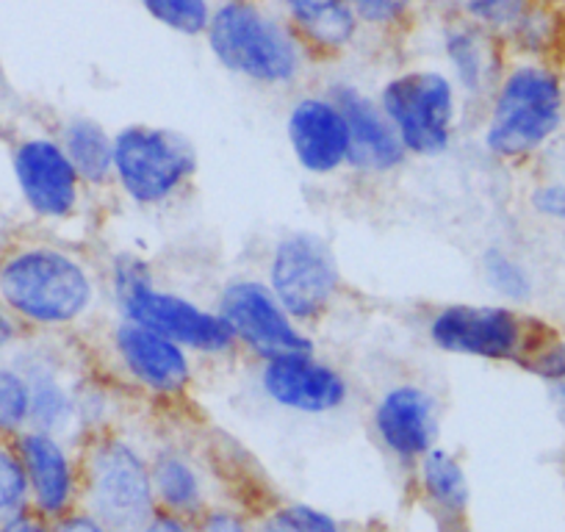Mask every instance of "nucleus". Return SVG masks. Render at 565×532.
Segmentation results:
<instances>
[{
	"mask_svg": "<svg viewBox=\"0 0 565 532\" xmlns=\"http://www.w3.org/2000/svg\"><path fill=\"white\" fill-rule=\"evenodd\" d=\"M521 369H526V372H532L537 380L546 383L554 414H557V422L565 430V339L546 330Z\"/></svg>",
	"mask_w": 565,
	"mask_h": 532,
	"instance_id": "29",
	"label": "nucleus"
},
{
	"mask_svg": "<svg viewBox=\"0 0 565 532\" xmlns=\"http://www.w3.org/2000/svg\"><path fill=\"white\" fill-rule=\"evenodd\" d=\"M203 40L227 73L258 89H291L317 64L295 29L264 0H220Z\"/></svg>",
	"mask_w": 565,
	"mask_h": 532,
	"instance_id": "3",
	"label": "nucleus"
},
{
	"mask_svg": "<svg viewBox=\"0 0 565 532\" xmlns=\"http://www.w3.org/2000/svg\"><path fill=\"white\" fill-rule=\"evenodd\" d=\"M532 7H535V0H447L444 12L458 14L504 42V36L521 23V18Z\"/></svg>",
	"mask_w": 565,
	"mask_h": 532,
	"instance_id": "27",
	"label": "nucleus"
},
{
	"mask_svg": "<svg viewBox=\"0 0 565 532\" xmlns=\"http://www.w3.org/2000/svg\"><path fill=\"white\" fill-rule=\"evenodd\" d=\"M20 458L29 477L31 510L42 519L56 521L81 504L78 453L64 438L40 430H25L18 438Z\"/></svg>",
	"mask_w": 565,
	"mask_h": 532,
	"instance_id": "18",
	"label": "nucleus"
},
{
	"mask_svg": "<svg viewBox=\"0 0 565 532\" xmlns=\"http://www.w3.org/2000/svg\"><path fill=\"white\" fill-rule=\"evenodd\" d=\"M266 513L289 532H347L333 513L308 502H280Z\"/></svg>",
	"mask_w": 565,
	"mask_h": 532,
	"instance_id": "31",
	"label": "nucleus"
},
{
	"mask_svg": "<svg viewBox=\"0 0 565 532\" xmlns=\"http://www.w3.org/2000/svg\"><path fill=\"white\" fill-rule=\"evenodd\" d=\"M532 214L552 225H565V181H541L530 189Z\"/></svg>",
	"mask_w": 565,
	"mask_h": 532,
	"instance_id": "32",
	"label": "nucleus"
},
{
	"mask_svg": "<svg viewBox=\"0 0 565 532\" xmlns=\"http://www.w3.org/2000/svg\"><path fill=\"white\" fill-rule=\"evenodd\" d=\"M194 532H253V521L236 508L211 504L194 519Z\"/></svg>",
	"mask_w": 565,
	"mask_h": 532,
	"instance_id": "33",
	"label": "nucleus"
},
{
	"mask_svg": "<svg viewBox=\"0 0 565 532\" xmlns=\"http://www.w3.org/2000/svg\"><path fill=\"white\" fill-rule=\"evenodd\" d=\"M216 311L231 328L238 350L258 358V363L286 355V352H317L313 336L289 317V311L271 295L266 280H227L216 300Z\"/></svg>",
	"mask_w": 565,
	"mask_h": 532,
	"instance_id": "11",
	"label": "nucleus"
},
{
	"mask_svg": "<svg viewBox=\"0 0 565 532\" xmlns=\"http://www.w3.org/2000/svg\"><path fill=\"white\" fill-rule=\"evenodd\" d=\"M280 18L295 29L313 62H333L363 40L350 0H275Z\"/></svg>",
	"mask_w": 565,
	"mask_h": 532,
	"instance_id": "20",
	"label": "nucleus"
},
{
	"mask_svg": "<svg viewBox=\"0 0 565 532\" xmlns=\"http://www.w3.org/2000/svg\"><path fill=\"white\" fill-rule=\"evenodd\" d=\"M0 84H3V62H0Z\"/></svg>",
	"mask_w": 565,
	"mask_h": 532,
	"instance_id": "41",
	"label": "nucleus"
},
{
	"mask_svg": "<svg viewBox=\"0 0 565 532\" xmlns=\"http://www.w3.org/2000/svg\"><path fill=\"white\" fill-rule=\"evenodd\" d=\"M266 286L302 328L330 317L344 291L333 247L313 231H291L271 244Z\"/></svg>",
	"mask_w": 565,
	"mask_h": 532,
	"instance_id": "9",
	"label": "nucleus"
},
{
	"mask_svg": "<svg viewBox=\"0 0 565 532\" xmlns=\"http://www.w3.org/2000/svg\"><path fill=\"white\" fill-rule=\"evenodd\" d=\"M324 92L339 103L350 128V172L363 178H388L407 164L411 156L402 148L377 95H369L355 81H333Z\"/></svg>",
	"mask_w": 565,
	"mask_h": 532,
	"instance_id": "17",
	"label": "nucleus"
},
{
	"mask_svg": "<svg viewBox=\"0 0 565 532\" xmlns=\"http://www.w3.org/2000/svg\"><path fill=\"white\" fill-rule=\"evenodd\" d=\"M56 137L78 170L86 192L114 187V130L89 114H70L58 125Z\"/></svg>",
	"mask_w": 565,
	"mask_h": 532,
	"instance_id": "23",
	"label": "nucleus"
},
{
	"mask_svg": "<svg viewBox=\"0 0 565 532\" xmlns=\"http://www.w3.org/2000/svg\"><path fill=\"white\" fill-rule=\"evenodd\" d=\"M253 532H289V530L277 524L269 513H264L258 521H253Z\"/></svg>",
	"mask_w": 565,
	"mask_h": 532,
	"instance_id": "38",
	"label": "nucleus"
},
{
	"mask_svg": "<svg viewBox=\"0 0 565 532\" xmlns=\"http://www.w3.org/2000/svg\"><path fill=\"white\" fill-rule=\"evenodd\" d=\"M258 389L275 408L300 416H330L352 396L347 374L319 352H286L260 361Z\"/></svg>",
	"mask_w": 565,
	"mask_h": 532,
	"instance_id": "13",
	"label": "nucleus"
},
{
	"mask_svg": "<svg viewBox=\"0 0 565 532\" xmlns=\"http://www.w3.org/2000/svg\"><path fill=\"white\" fill-rule=\"evenodd\" d=\"M97 278L73 247L14 238L0 247V306L25 330L62 333L95 311Z\"/></svg>",
	"mask_w": 565,
	"mask_h": 532,
	"instance_id": "1",
	"label": "nucleus"
},
{
	"mask_svg": "<svg viewBox=\"0 0 565 532\" xmlns=\"http://www.w3.org/2000/svg\"><path fill=\"white\" fill-rule=\"evenodd\" d=\"M139 532H194V521L181 519V515L164 513V510H156L153 519L141 526Z\"/></svg>",
	"mask_w": 565,
	"mask_h": 532,
	"instance_id": "37",
	"label": "nucleus"
},
{
	"mask_svg": "<svg viewBox=\"0 0 565 532\" xmlns=\"http://www.w3.org/2000/svg\"><path fill=\"white\" fill-rule=\"evenodd\" d=\"M108 347L122 377L141 394L178 403L194 385L192 352L150 328L119 319L108 333Z\"/></svg>",
	"mask_w": 565,
	"mask_h": 532,
	"instance_id": "12",
	"label": "nucleus"
},
{
	"mask_svg": "<svg viewBox=\"0 0 565 532\" xmlns=\"http://www.w3.org/2000/svg\"><path fill=\"white\" fill-rule=\"evenodd\" d=\"M81 508L111 532H139L156 515L150 455L130 436L100 427L78 444Z\"/></svg>",
	"mask_w": 565,
	"mask_h": 532,
	"instance_id": "5",
	"label": "nucleus"
},
{
	"mask_svg": "<svg viewBox=\"0 0 565 532\" xmlns=\"http://www.w3.org/2000/svg\"><path fill=\"white\" fill-rule=\"evenodd\" d=\"M31 508L29 477L14 438L0 436V524Z\"/></svg>",
	"mask_w": 565,
	"mask_h": 532,
	"instance_id": "30",
	"label": "nucleus"
},
{
	"mask_svg": "<svg viewBox=\"0 0 565 532\" xmlns=\"http://www.w3.org/2000/svg\"><path fill=\"white\" fill-rule=\"evenodd\" d=\"M372 430L380 449L402 469L413 471L441 438L436 394L418 383L388 385L372 408Z\"/></svg>",
	"mask_w": 565,
	"mask_h": 532,
	"instance_id": "14",
	"label": "nucleus"
},
{
	"mask_svg": "<svg viewBox=\"0 0 565 532\" xmlns=\"http://www.w3.org/2000/svg\"><path fill=\"white\" fill-rule=\"evenodd\" d=\"M438 53H441L444 73L452 78L463 97L466 111L486 108L510 62L504 42L458 14L444 12L438 25Z\"/></svg>",
	"mask_w": 565,
	"mask_h": 532,
	"instance_id": "16",
	"label": "nucleus"
},
{
	"mask_svg": "<svg viewBox=\"0 0 565 532\" xmlns=\"http://www.w3.org/2000/svg\"><path fill=\"white\" fill-rule=\"evenodd\" d=\"M14 187L34 220L64 225L81 214L86 187L56 134H25L9 150Z\"/></svg>",
	"mask_w": 565,
	"mask_h": 532,
	"instance_id": "10",
	"label": "nucleus"
},
{
	"mask_svg": "<svg viewBox=\"0 0 565 532\" xmlns=\"http://www.w3.org/2000/svg\"><path fill=\"white\" fill-rule=\"evenodd\" d=\"M413 475H416V486L424 504L438 515L441 524L460 530L466 515H469L471 502V486L469 475L463 469V460L452 449L438 444L436 449H430L418 460Z\"/></svg>",
	"mask_w": 565,
	"mask_h": 532,
	"instance_id": "21",
	"label": "nucleus"
},
{
	"mask_svg": "<svg viewBox=\"0 0 565 532\" xmlns=\"http://www.w3.org/2000/svg\"><path fill=\"white\" fill-rule=\"evenodd\" d=\"M480 275L482 284L504 302V306H524L535 295V280H532L530 266L502 244H488L480 253Z\"/></svg>",
	"mask_w": 565,
	"mask_h": 532,
	"instance_id": "24",
	"label": "nucleus"
},
{
	"mask_svg": "<svg viewBox=\"0 0 565 532\" xmlns=\"http://www.w3.org/2000/svg\"><path fill=\"white\" fill-rule=\"evenodd\" d=\"M145 14L161 29L186 40H203L214 18V0H139Z\"/></svg>",
	"mask_w": 565,
	"mask_h": 532,
	"instance_id": "25",
	"label": "nucleus"
},
{
	"mask_svg": "<svg viewBox=\"0 0 565 532\" xmlns=\"http://www.w3.org/2000/svg\"><path fill=\"white\" fill-rule=\"evenodd\" d=\"M543 3H548V7H552L554 12L565 20V0H543Z\"/></svg>",
	"mask_w": 565,
	"mask_h": 532,
	"instance_id": "39",
	"label": "nucleus"
},
{
	"mask_svg": "<svg viewBox=\"0 0 565 532\" xmlns=\"http://www.w3.org/2000/svg\"><path fill=\"white\" fill-rule=\"evenodd\" d=\"M0 532H51V521L42 519L34 510H23V513L12 515L9 521L0 524Z\"/></svg>",
	"mask_w": 565,
	"mask_h": 532,
	"instance_id": "36",
	"label": "nucleus"
},
{
	"mask_svg": "<svg viewBox=\"0 0 565 532\" xmlns=\"http://www.w3.org/2000/svg\"><path fill=\"white\" fill-rule=\"evenodd\" d=\"M377 100L411 159H441L458 142L466 103L444 67H405L380 84Z\"/></svg>",
	"mask_w": 565,
	"mask_h": 532,
	"instance_id": "6",
	"label": "nucleus"
},
{
	"mask_svg": "<svg viewBox=\"0 0 565 532\" xmlns=\"http://www.w3.org/2000/svg\"><path fill=\"white\" fill-rule=\"evenodd\" d=\"M23 369L31 391V427L67 441L70 430L81 427L78 385L67 380L62 361L51 352H20L12 358ZM70 444V441H67Z\"/></svg>",
	"mask_w": 565,
	"mask_h": 532,
	"instance_id": "19",
	"label": "nucleus"
},
{
	"mask_svg": "<svg viewBox=\"0 0 565 532\" xmlns=\"http://www.w3.org/2000/svg\"><path fill=\"white\" fill-rule=\"evenodd\" d=\"M150 477H153L156 504L164 513L194 521L214 504L209 499L200 466L194 464L192 455L172 444H164L150 455Z\"/></svg>",
	"mask_w": 565,
	"mask_h": 532,
	"instance_id": "22",
	"label": "nucleus"
},
{
	"mask_svg": "<svg viewBox=\"0 0 565 532\" xmlns=\"http://www.w3.org/2000/svg\"><path fill=\"white\" fill-rule=\"evenodd\" d=\"M23 336H25L23 324H20L18 319L7 311V308L0 306V361H3L9 352L18 350L20 341H23Z\"/></svg>",
	"mask_w": 565,
	"mask_h": 532,
	"instance_id": "35",
	"label": "nucleus"
},
{
	"mask_svg": "<svg viewBox=\"0 0 565 532\" xmlns=\"http://www.w3.org/2000/svg\"><path fill=\"white\" fill-rule=\"evenodd\" d=\"M286 139L306 175L333 178L350 170V128L328 92H302L291 100Z\"/></svg>",
	"mask_w": 565,
	"mask_h": 532,
	"instance_id": "15",
	"label": "nucleus"
},
{
	"mask_svg": "<svg viewBox=\"0 0 565 532\" xmlns=\"http://www.w3.org/2000/svg\"><path fill=\"white\" fill-rule=\"evenodd\" d=\"M565 123V84L543 58H510L480 114V145L499 164L535 159Z\"/></svg>",
	"mask_w": 565,
	"mask_h": 532,
	"instance_id": "2",
	"label": "nucleus"
},
{
	"mask_svg": "<svg viewBox=\"0 0 565 532\" xmlns=\"http://www.w3.org/2000/svg\"><path fill=\"white\" fill-rule=\"evenodd\" d=\"M418 7H438V9H444V3H447V0H416Z\"/></svg>",
	"mask_w": 565,
	"mask_h": 532,
	"instance_id": "40",
	"label": "nucleus"
},
{
	"mask_svg": "<svg viewBox=\"0 0 565 532\" xmlns=\"http://www.w3.org/2000/svg\"><path fill=\"white\" fill-rule=\"evenodd\" d=\"M198 170V148L181 130L148 123L114 130V187L136 209L175 203Z\"/></svg>",
	"mask_w": 565,
	"mask_h": 532,
	"instance_id": "7",
	"label": "nucleus"
},
{
	"mask_svg": "<svg viewBox=\"0 0 565 532\" xmlns=\"http://www.w3.org/2000/svg\"><path fill=\"white\" fill-rule=\"evenodd\" d=\"M350 7L363 36L372 34L380 40H399L418 18L416 0H350Z\"/></svg>",
	"mask_w": 565,
	"mask_h": 532,
	"instance_id": "26",
	"label": "nucleus"
},
{
	"mask_svg": "<svg viewBox=\"0 0 565 532\" xmlns=\"http://www.w3.org/2000/svg\"><path fill=\"white\" fill-rule=\"evenodd\" d=\"M108 284L119 319L156 330L192 355L225 358L238 350L231 328L216 308H205L189 297L161 289L150 264L139 255H114L108 266Z\"/></svg>",
	"mask_w": 565,
	"mask_h": 532,
	"instance_id": "4",
	"label": "nucleus"
},
{
	"mask_svg": "<svg viewBox=\"0 0 565 532\" xmlns=\"http://www.w3.org/2000/svg\"><path fill=\"white\" fill-rule=\"evenodd\" d=\"M543 333L541 322L504 302H449L427 322V339L436 350L515 366H524Z\"/></svg>",
	"mask_w": 565,
	"mask_h": 532,
	"instance_id": "8",
	"label": "nucleus"
},
{
	"mask_svg": "<svg viewBox=\"0 0 565 532\" xmlns=\"http://www.w3.org/2000/svg\"><path fill=\"white\" fill-rule=\"evenodd\" d=\"M31 427V391L23 369L3 358L0 361V436L18 438Z\"/></svg>",
	"mask_w": 565,
	"mask_h": 532,
	"instance_id": "28",
	"label": "nucleus"
},
{
	"mask_svg": "<svg viewBox=\"0 0 565 532\" xmlns=\"http://www.w3.org/2000/svg\"><path fill=\"white\" fill-rule=\"evenodd\" d=\"M51 532H111V530H108L100 519H95L89 510H84L78 504L75 510L64 513L62 519L51 521Z\"/></svg>",
	"mask_w": 565,
	"mask_h": 532,
	"instance_id": "34",
	"label": "nucleus"
}]
</instances>
